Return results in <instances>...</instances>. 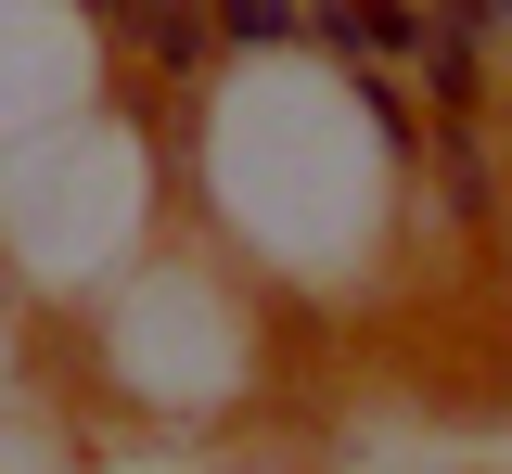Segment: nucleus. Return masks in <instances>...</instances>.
I'll use <instances>...</instances> for the list:
<instances>
[{
    "label": "nucleus",
    "mask_w": 512,
    "mask_h": 474,
    "mask_svg": "<svg viewBox=\"0 0 512 474\" xmlns=\"http://www.w3.org/2000/svg\"><path fill=\"white\" fill-rule=\"evenodd\" d=\"M423 90H436V116H474V90H487V26H461V13H423Z\"/></svg>",
    "instance_id": "obj_1"
},
{
    "label": "nucleus",
    "mask_w": 512,
    "mask_h": 474,
    "mask_svg": "<svg viewBox=\"0 0 512 474\" xmlns=\"http://www.w3.org/2000/svg\"><path fill=\"white\" fill-rule=\"evenodd\" d=\"M436 193H448V218H487V205H500V180H487V141L461 129V116L436 129Z\"/></svg>",
    "instance_id": "obj_2"
},
{
    "label": "nucleus",
    "mask_w": 512,
    "mask_h": 474,
    "mask_svg": "<svg viewBox=\"0 0 512 474\" xmlns=\"http://www.w3.org/2000/svg\"><path fill=\"white\" fill-rule=\"evenodd\" d=\"M218 39H244V52L295 39V0H218Z\"/></svg>",
    "instance_id": "obj_3"
},
{
    "label": "nucleus",
    "mask_w": 512,
    "mask_h": 474,
    "mask_svg": "<svg viewBox=\"0 0 512 474\" xmlns=\"http://www.w3.org/2000/svg\"><path fill=\"white\" fill-rule=\"evenodd\" d=\"M90 13H103L116 39H154V26H167V0H90Z\"/></svg>",
    "instance_id": "obj_4"
}]
</instances>
